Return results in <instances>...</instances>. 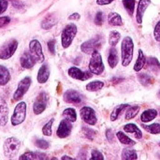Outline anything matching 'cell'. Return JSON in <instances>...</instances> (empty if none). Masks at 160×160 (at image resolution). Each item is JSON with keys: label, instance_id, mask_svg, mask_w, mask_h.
Returning a JSON list of instances; mask_svg holds the SVG:
<instances>
[{"label": "cell", "instance_id": "obj_1", "mask_svg": "<svg viewBox=\"0 0 160 160\" xmlns=\"http://www.w3.org/2000/svg\"><path fill=\"white\" fill-rule=\"evenodd\" d=\"M134 52V42L130 37H125L121 44V61L123 67H128L132 59Z\"/></svg>", "mask_w": 160, "mask_h": 160}, {"label": "cell", "instance_id": "obj_2", "mask_svg": "<svg viewBox=\"0 0 160 160\" xmlns=\"http://www.w3.org/2000/svg\"><path fill=\"white\" fill-rule=\"evenodd\" d=\"M20 148H21V142L17 138L15 137L8 138L3 145L4 155L8 158H13L17 156Z\"/></svg>", "mask_w": 160, "mask_h": 160}, {"label": "cell", "instance_id": "obj_3", "mask_svg": "<svg viewBox=\"0 0 160 160\" xmlns=\"http://www.w3.org/2000/svg\"><path fill=\"white\" fill-rule=\"evenodd\" d=\"M77 31L78 29L75 23H68L63 29L61 34V43L64 49H68L71 45L74 38L76 37Z\"/></svg>", "mask_w": 160, "mask_h": 160}, {"label": "cell", "instance_id": "obj_4", "mask_svg": "<svg viewBox=\"0 0 160 160\" xmlns=\"http://www.w3.org/2000/svg\"><path fill=\"white\" fill-rule=\"evenodd\" d=\"M89 70L95 75H100L105 70L102 57L98 51H95L92 52V56L89 63Z\"/></svg>", "mask_w": 160, "mask_h": 160}, {"label": "cell", "instance_id": "obj_5", "mask_svg": "<svg viewBox=\"0 0 160 160\" xmlns=\"http://www.w3.org/2000/svg\"><path fill=\"white\" fill-rule=\"evenodd\" d=\"M26 117V103L22 101L19 102L13 112V114L11 116V125L12 126H18L23 123Z\"/></svg>", "mask_w": 160, "mask_h": 160}, {"label": "cell", "instance_id": "obj_6", "mask_svg": "<svg viewBox=\"0 0 160 160\" xmlns=\"http://www.w3.org/2000/svg\"><path fill=\"white\" fill-rule=\"evenodd\" d=\"M103 43V37L98 35L85 42H83L81 46V50L82 52L86 54H90L95 51H98Z\"/></svg>", "mask_w": 160, "mask_h": 160}, {"label": "cell", "instance_id": "obj_7", "mask_svg": "<svg viewBox=\"0 0 160 160\" xmlns=\"http://www.w3.org/2000/svg\"><path fill=\"white\" fill-rule=\"evenodd\" d=\"M18 48V41L16 39H10L3 44L0 48V59L7 60L9 59L16 52Z\"/></svg>", "mask_w": 160, "mask_h": 160}, {"label": "cell", "instance_id": "obj_8", "mask_svg": "<svg viewBox=\"0 0 160 160\" xmlns=\"http://www.w3.org/2000/svg\"><path fill=\"white\" fill-rule=\"evenodd\" d=\"M29 52L36 60L37 63H43L44 62V54L42 51V47L40 42L38 39H33L29 43Z\"/></svg>", "mask_w": 160, "mask_h": 160}, {"label": "cell", "instance_id": "obj_9", "mask_svg": "<svg viewBox=\"0 0 160 160\" xmlns=\"http://www.w3.org/2000/svg\"><path fill=\"white\" fill-rule=\"evenodd\" d=\"M32 80L30 77H25L22 80L20 81V82L18 83V87L15 91V93L13 94V100L17 101L20 100L24 95L25 93L28 91V89L30 88Z\"/></svg>", "mask_w": 160, "mask_h": 160}, {"label": "cell", "instance_id": "obj_10", "mask_svg": "<svg viewBox=\"0 0 160 160\" xmlns=\"http://www.w3.org/2000/svg\"><path fill=\"white\" fill-rule=\"evenodd\" d=\"M48 99H49L48 95L45 92L39 93V95L37 97V98L34 102V105H33V112L35 114L38 115L46 110V107L48 104Z\"/></svg>", "mask_w": 160, "mask_h": 160}, {"label": "cell", "instance_id": "obj_11", "mask_svg": "<svg viewBox=\"0 0 160 160\" xmlns=\"http://www.w3.org/2000/svg\"><path fill=\"white\" fill-rule=\"evenodd\" d=\"M80 114H81V117L83 120V122L86 123L87 125L95 126L98 123L96 112L94 111V109H92L90 107H87V106L82 107L80 110Z\"/></svg>", "mask_w": 160, "mask_h": 160}, {"label": "cell", "instance_id": "obj_12", "mask_svg": "<svg viewBox=\"0 0 160 160\" xmlns=\"http://www.w3.org/2000/svg\"><path fill=\"white\" fill-rule=\"evenodd\" d=\"M72 130V124L70 121H68V119H64L60 122L57 131H56V135L58 138L60 139H65L68 136L70 135Z\"/></svg>", "mask_w": 160, "mask_h": 160}, {"label": "cell", "instance_id": "obj_13", "mask_svg": "<svg viewBox=\"0 0 160 160\" xmlns=\"http://www.w3.org/2000/svg\"><path fill=\"white\" fill-rule=\"evenodd\" d=\"M68 74L69 77L75 79V80H79V81H86L88 79H90L92 77V72L89 71H82L80 68L72 67L68 70Z\"/></svg>", "mask_w": 160, "mask_h": 160}, {"label": "cell", "instance_id": "obj_14", "mask_svg": "<svg viewBox=\"0 0 160 160\" xmlns=\"http://www.w3.org/2000/svg\"><path fill=\"white\" fill-rule=\"evenodd\" d=\"M64 100L68 103H71V104H80L82 101V98L81 96V94L75 90H68L64 93Z\"/></svg>", "mask_w": 160, "mask_h": 160}, {"label": "cell", "instance_id": "obj_15", "mask_svg": "<svg viewBox=\"0 0 160 160\" xmlns=\"http://www.w3.org/2000/svg\"><path fill=\"white\" fill-rule=\"evenodd\" d=\"M151 0H140L138 3V8H137V14H136V21L139 24L142 23V18L144 15L145 10L150 6Z\"/></svg>", "mask_w": 160, "mask_h": 160}, {"label": "cell", "instance_id": "obj_16", "mask_svg": "<svg viewBox=\"0 0 160 160\" xmlns=\"http://www.w3.org/2000/svg\"><path fill=\"white\" fill-rule=\"evenodd\" d=\"M8 121V107L5 98L0 97V126L4 127Z\"/></svg>", "mask_w": 160, "mask_h": 160}, {"label": "cell", "instance_id": "obj_17", "mask_svg": "<svg viewBox=\"0 0 160 160\" xmlns=\"http://www.w3.org/2000/svg\"><path fill=\"white\" fill-rule=\"evenodd\" d=\"M20 63L23 68L29 69V68H32L37 62L34 59V57L32 56V54L30 53V52H24L22 53V55L21 56Z\"/></svg>", "mask_w": 160, "mask_h": 160}, {"label": "cell", "instance_id": "obj_18", "mask_svg": "<svg viewBox=\"0 0 160 160\" xmlns=\"http://www.w3.org/2000/svg\"><path fill=\"white\" fill-rule=\"evenodd\" d=\"M49 77H50V68L47 64H43L38 72V76H37L38 82L45 83L49 80Z\"/></svg>", "mask_w": 160, "mask_h": 160}, {"label": "cell", "instance_id": "obj_19", "mask_svg": "<svg viewBox=\"0 0 160 160\" xmlns=\"http://www.w3.org/2000/svg\"><path fill=\"white\" fill-rule=\"evenodd\" d=\"M124 130L127 132V133H129V134H132L136 139L140 140L142 138V130L135 125V124H127L124 126Z\"/></svg>", "mask_w": 160, "mask_h": 160}, {"label": "cell", "instance_id": "obj_20", "mask_svg": "<svg viewBox=\"0 0 160 160\" xmlns=\"http://www.w3.org/2000/svg\"><path fill=\"white\" fill-rule=\"evenodd\" d=\"M158 116V111L155 109H149L144 111L141 115V120L142 123H149L153 121Z\"/></svg>", "mask_w": 160, "mask_h": 160}, {"label": "cell", "instance_id": "obj_21", "mask_svg": "<svg viewBox=\"0 0 160 160\" xmlns=\"http://www.w3.org/2000/svg\"><path fill=\"white\" fill-rule=\"evenodd\" d=\"M108 23L112 26H122L124 22L120 14L117 12H111L108 15Z\"/></svg>", "mask_w": 160, "mask_h": 160}, {"label": "cell", "instance_id": "obj_22", "mask_svg": "<svg viewBox=\"0 0 160 160\" xmlns=\"http://www.w3.org/2000/svg\"><path fill=\"white\" fill-rule=\"evenodd\" d=\"M119 62V58H118V52L115 47H112L109 52V56H108V63L109 66L112 68H114L117 64Z\"/></svg>", "mask_w": 160, "mask_h": 160}, {"label": "cell", "instance_id": "obj_23", "mask_svg": "<svg viewBox=\"0 0 160 160\" xmlns=\"http://www.w3.org/2000/svg\"><path fill=\"white\" fill-rule=\"evenodd\" d=\"M57 22V18L54 17V14H50L47 16L41 22V27L45 30L51 29L52 26H54Z\"/></svg>", "mask_w": 160, "mask_h": 160}, {"label": "cell", "instance_id": "obj_24", "mask_svg": "<svg viewBox=\"0 0 160 160\" xmlns=\"http://www.w3.org/2000/svg\"><path fill=\"white\" fill-rule=\"evenodd\" d=\"M145 64H146V57H145L142 50H139V55H138L137 61L134 65V70L136 72H139L140 70H142Z\"/></svg>", "mask_w": 160, "mask_h": 160}, {"label": "cell", "instance_id": "obj_25", "mask_svg": "<svg viewBox=\"0 0 160 160\" xmlns=\"http://www.w3.org/2000/svg\"><path fill=\"white\" fill-rule=\"evenodd\" d=\"M128 107H129L128 104H121V105L116 106L111 113V116H110L111 121H112V122L116 121L118 119V117L120 116V114L124 112V110L128 109Z\"/></svg>", "mask_w": 160, "mask_h": 160}, {"label": "cell", "instance_id": "obj_26", "mask_svg": "<svg viewBox=\"0 0 160 160\" xmlns=\"http://www.w3.org/2000/svg\"><path fill=\"white\" fill-rule=\"evenodd\" d=\"M20 159H46L47 156L43 153H38V152H27L23 155H22Z\"/></svg>", "mask_w": 160, "mask_h": 160}, {"label": "cell", "instance_id": "obj_27", "mask_svg": "<svg viewBox=\"0 0 160 160\" xmlns=\"http://www.w3.org/2000/svg\"><path fill=\"white\" fill-rule=\"evenodd\" d=\"M10 81V73L8 69L0 65V85L4 86Z\"/></svg>", "mask_w": 160, "mask_h": 160}, {"label": "cell", "instance_id": "obj_28", "mask_svg": "<svg viewBox=\"0 0 160 160\" xmlns=\"http://www.w3.org/2000/svg\"><path fill=\"white\" fill-rule=\"evenodd\" d=\"M116 137L119 140V142L125 145H135L136 142L133 141L132 139H130L128 136H127L123 131H118L116 133Z\"/></svg>", "mask_w": 160, "mask_h": 160}, {"label": "cell", "instance_id": "obj_29", "mask_svg": "<svg viewBox=\"0 0 160 160\" xmlns=\"http://www.w3.org/2000/svg\"><path fill=\"white\" fill-rule=\"evenodd\" d=\"M104 87V82L100 81H93L86 85V90L89 92H98Z\"/></svg>", "mask_w": 160, "mask_h": 160}, {"label": "cell", "instance_id": "obj_30", "mask_svg": "<svg viewBox=\"0 0 160 160\" xmlns=\"http://www.w3.org/2000/svg\"><path fill=\"white\" fill-rule=\"evenodd\" d=\"M63 116L68 119V121H70L71 123H74L76 122L77 120V113H76V111L72 108H68L66 110H64L63 112Z\"/></svg>", "mask_w": 160, "mask_h": 160}, {"label": "cell", "instance_id": "obj_31", "mask_svg": "<svg viewBox=\"0 0 160 160\" xmlns=\"http://www.w3.org/2000/svg\"><path fill=\"white\" fill-rule=\"evenodd\" d=\"M137 158H138V156H137L136 151L131 150V149H128V148H125L122 151V159L132 160L137 159Z\"/></svg>", "mask_w": 160, "mask_h": 160}, {"label": "cell", "instance_id": "obj_32", "mask_svg": "<svg viewBox=\"0 0 160 160\" xmlns=\"http://www.w3.org/2000/svg\"><path fill=\"white\" fill-rule=\"evenodd\" d=\"M121 38V34L118 31H112L109 36V43L112 47H115Z\"/></svg>", "mask_w": 160, "mask_h": 160}, {"label": "cell", "instance_id": "obj_33", "mask_svg": "<svg viewBox=\"0 0 160 160\" xmlns=\"http://www.w3.org/2000/svg\"><path fill=\"white\" fill-rule=\"evenodd\" d=\"M146 64H147L148 68L153 71L160 70V63L156 57H149L146 61Z\"/></svg>", "mask_w": 160, "mask_h": 160}, {"label": "cell", "instance_id": "obj_34", "mask_svg": "<svg viewBox=\"0 0 160 160\" xmlns=\"http://www.w3.org/2000/svg\"><path fill=\"white\" fill-rule=\"evenodd\" d=\"M140 106H132V107H128L127 113H126V120H131L134 117H136V115L139 113L140 112Z\"/></svg>", "mask_w": 160, "mask_h": 160}, {"label": "cell", "instance_id": "obj_35", "mask_svg": "<svg viewBox=\"0 0 160 160\" xmlns=\"http://www.w3.org/2000/svg\"><path fill=\"white\" fill-rule=\"evenodd\" d=\"M142 128L151 134H160V124L158 123L152 125H142Z\"/></svg>", "mask_w": 160, "mask_h": 160}, {"label": "cell", "instance_id": "obj_36", "mask_svg": "<svg viewBox=\"0 0 160 160\" xmlns=\"http://www.w3.org/2000/svg\"><path fill=\"white\" fill-rule=\"evenodd\" d=\"M136 0H123V5L129 15H133Z\"/></svg>", "mask_w": 160, "mask_h": 160}, {"label": "cell", "instance_id": "obj_37", "mask_svg": "<svg viewBox=\"0 0 160 160\" xmlns=\"http://www.w3.org/2000/svg\"><path fill=\"white\" fill-rule=\"evenodd\" d=\"M138 79L140 81V82L144 85V86H147L149 85L150 83H152V77L146 73H142V74H139L138 75Z\"/></svg>", "mask_w": 160, "mask_h": 160}, {"label": "cell", "instance_id": "obj_38", "mask_svg": "<svg viewBox=\"0 0 160 160\" xmlns=\"http://www.w3.org/2000/svg\"><path fill=\"white\" fill-rule=\"evenodd\" d=\"M53 121H54V119L52 118V119H51L47 124H45V126L42 128V133H43V135H45V136H52V127Z\"/></svg>", "mask_w": 160, "mask_h": 160}, {"label": "cell", "instance_id": "obj_39", "mask_svg": "<svg viewBox=\"0 0 160 160\" xmlns=\"http://www.w3.org/2000/svg\"><path fill=\"white\" fill-rule=\"evenodd\" d=\"M35 145L40 149H43V150H46L50 147V143L45 141V140H42V139H37L35 140Z\"/></svg>", "mask_w": 160, "mask_h": 160}, {"label": "cell", "instance_id": "obj_40", "mask_svg": "<svg viewBox=\"0 0 160 160\" xmlns=\"http://www.w3.org/2000/svg\"><path fill=\"white\" fill-rule=\"evenodd\" d=\"M103 22H104V14L102 11H98L95 17V23L98 26H101L103 24Z\"/></svg>", "mask_w": 160, "mask_h": 160}, {"label": "cell", "instance_id": "obj_41", "mask_svg": "<svg viewBox=\"0 0 160 160\" xmlns=\"http://www.w3.org/2000/svg\"><path fill=\"white\" fill-rule=\"evenodd\" d=\"M82 129H83V133L87 137V139H89V140L94 139V137L96 135V132L94 131V129H90V128H82Z\"/></svg>", "mask_w": 160, "mask_h": 160}, {"label": "cell", "instance_id": "obj_42", "mask_svg": "<svg viewBox=\"0 0 160 160\" xmlns=\"http://www.w3.org/2000/svg\"><path fill=\"white\" fill-rule=\"evenodd\" d=\"M154 37H155V39L157 41L160 42V21L158 22V23L155 26V29H154Z\"/></svg>", "mask_w": 160, "mask_h": 160}, {"label": "cell", "instance_id": "obj_43", "mask_svg": "<svg viewBox=\"0 0 160 160\" xmlns=\"http://www.w3.org/2000/svg\"><path fill=\"white\" fill-rule=\"evenodd\" d=\"M91 159H104V156L98 150H93L91 153Z\"/></svg>", "mask_w": 160, "mask_h": 160}, {"label": "cell", "instance_id": "obj_44", "mask_svg": "<svg viewBox=\"0 0 160 160\" xmlns=\"http://www.w3.org/2000/svg\"><path fill=\"white\" fill-rule=\"evenodd\" d=\"M48 49H49V52L52 55L55 54V40L54 39H52L48 42Z\"/></svg>", "mask_w": 160, "mask_h": 160}, {"label": "cell", "instance_id": "obj_45", "mask_svg": "<svg viewBox=\"0 0 160 160\" xmlns=\"http://www.w3.org/2000/svg\"><path fill=\"white\" fill-rule=\"evenodd\" d=\"M106 138L109 142H112L114 141V133L112 129H107L106 130Z\"/></svg>", "mask_w": 160, "mask_h": 160}, {"label": "cell", "instance_id": "obj_46", "mask_svg": "<svg viewBox=\"0 0 160 160\" xmlns=\"http://www.w3.org/2000/svg\"><path fill=\"white\" fill-rule=\"evenodd\" d=\"M10 22V18L8 16L0 17V27H4Z\"/></svg>", "mask_w": 160, "mask_h": 160}, {"label": "cell", "instance_id": "obj_47", "mask_svg": "<svg viewBox=\"0 0 160 160\" xmlns=\"http://www.w3.org/2000/svg\"><path fill=\"white\" fill-rule=\"evenodd\" d=\"M8 2L7 0H0V14L5 12L8 8Z\"/></svg>", "mask_w": 160, "mask_h": 160}, {"label": "cell", "instance_id": "obj_48", "mask_svg": "<svg viewBox=\"0 0 160 160\" xmlns=\"http://www.w3.org/2000/svg\"><path fill=\"white\" fill-rule=\"evenodd\" d=\"M115 0H97V4L99 6H105V5H109L111 3H112Z\"/></svg>", "mask_w": 160, "mask_h": 160}, {"label": "cell", "instance_id": "obj_49", "mask_svg": "<svg viewBox=\"0 0 160 160\" xmlns=\"http://www.w3.org/2000/svg\"><path fill=\"white\" fill-rule=\"evenodd\" d=\"M80 18H81V15H80L79 13H77V12L72 13V14L68 17V19H69V20H76V21L80 20Z\"/></svg>", "mask_w": 160, "mask_h": 160}, {"label": "cell", "instance_id": "obj_50", "mask_svg": "<svg viewBox=\"0 0 160 160\" xmlns=\"http://www.w3.org/2000/svg\"><path fill=\"white\" fill-rule=\"evenodd\" d=\"M62 159H72V158L68 157V156H64V157H62Z\"/></svg>", "mask_w": 160, "mask_h": 160}, {"label": "cell", "instance_id": "obj_51", "mask_svg": "<svg viewBox=\"0 0 160 160\" xmlns=\"http://www.w3.org/2000/svg\"><path fill=\"white\" fill-rule=\"evenodd\" d=\"M159 146H160V142H159Z\"/></svg>", "mask_w": 160, "mask_h": 160}]
</instances>
